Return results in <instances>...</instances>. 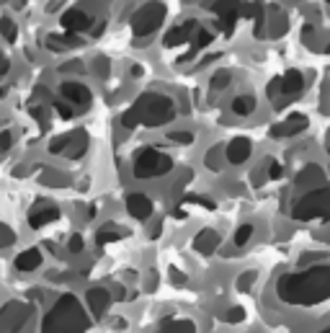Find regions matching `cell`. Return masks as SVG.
<instances>
[{
  "label": "cell",
  "instance_id": "1",
  "mask_svg": "<svg viewBox=\"0 0 330 333\" xmlns=\"http://www.w3.org/2000/svg\"><path fill=\"white\" fill-rule=\"evenodd\" d=\"M284 302H317L330 294V266H315L302 274H286L279 282Z\"/></svg>",
  "mask_w": 330,
  "mask_h": 333
},
{
  "label": "cell",
  "instance_id": "2",
  "mask_svg": "<svg viewBox=\"0 0 330 333\" xmlns=\"http://www.w3.org/2000/svg\"><path fill=\"white\" fill-rule=\"evenodd\" d=\"M176 116L173 111V101L162 93H144L137 98V103L121 116V124L126 129L144 124V127H162Z\"/></svg>",
  "mask_w": 330,
  "mask_h": 333
},
{
  "label": "cell",
  "instance_id": "3",
  "mask_svg": "<svg viewBox=\"0 0 330 333\" xmlns=\"http://www.w3.org/2000/svg\"><path fill=\"white\" fill-rule=\"evenodd\" d=\"M85 328L88 320L72 294H62L42 323V333H83Z\"/></svg>",
  "mask_w": 330,
  "mask_h": 333
},
{
  "label": "cell",
  "instance_id": "4",
  "mask_svg": "<svg viewBox=\"0 0 330 333\" xmlns=\"http://www.w3.org/2000/svg\"><path fill=\"white\" fill-rule=\"evenodd\" d=\"M168 171H171V157L157 152L155 147H144L134 157V176L137 179H152V176H162Z\"/></svg>",
  "mask_w": 330,
  "mask_h": 333
},
{
  "label": "cell",
  "instance_id": "5",
  "mask_svg": "<svg viewBox=\"0 0 330 333\" xmlns=\"http://www.w3.org/2000/svg\"><path fill=\"white\" fill-rule=\"evenodd\" d=\"M162 21H165V6L155 0V3L142 6L132 16V31H134V37H150L162 26Z\"/></svg>",
  "mask_w": 330,
  "mask_h": 333
},
{
  "label": "cell",
  "instance_id": "6",
  "mask_svg": "<svg viewBox=\"0 0 330 333\" xmlns=\"http://www.w3.org/2000/svg\"><path fill=\"white\" fill-rule=\"evenodd\" d=\"M325 212H330V189H315V191L304 194L294 207L297 220H309V217H317Z\"/></svg>",
  "mask_w": 330,
  "mask_h": 333
},
{
  "label": "cell",
  "instance_id": "7",
  "mask_svg": "<svg viewBox=\"0 0 330 333\" xmlns=\"http://www.w3.org/2000/svg\"><path fill=\"white\" fill-rule=\"evenodd\" d=\"M31 318V307L24 302H8L0 310V330L3 333H19Z\"/></svg>",
  "mask_w": 330,
  "mask_h": 333
},
{
  "label": "cell",
  "instance_id": "8",
  "mask_svg": "<svg viewBox=\"0 0 330 333\" xmlns=\"http://www.w3.org/2000/svg\"><path fill=\"white\" fill-rule=\"evenodd\" d=\"M199 29H201V26H199V21H196V19H189V21H184V24L173 26L168 34H165L162 44H165V47H178V44H184V42H191V39H194V34H196Z\"/></svg>",
  "mask_w": 330,
  "mask_h": 333
},
{
  "label": "cell",
  "instance_id": "9",
  "mask_svg": "<svg viewBox=\"0 0 330 333\" xmlns=\"http://www.w3.org/2000/svg\"><path fill=\"white\" fill-rule=\"evenodd\" d=\"M62 26H65V31H72V34L85 31L90 26V16L80 8H70L67 13H62Z\"/></svg>",
  "mask_w": 330,
  "mask_h": 333
},
{
  "label": "cell",
  "instance_id": "10",
  "mask_svg": "<svg viewBox=\"0 0 330 333\" xmlns=\"http://www.w3.org/2000/svg\"><path fill=\"white\" fill-rule=\"evenodd\" d=\"M60 93L70 101V103H78V106H88L90 103V91L83 85V83H62L60 85Z\"/></svg>",
  "mask_w": 330,
  "mask_h": 333
},
{
  "label": "cell",
  "instance_id": "11",
  "mask_svg": "<svg viewBox=\"0 0 330 333\" xmlns=\"http://www.w3.org/2000/svg\"><path fill=\"white\" fill-rule=\"evenodd\" d=\"M225 157H227V163H232V165L245 163V160L250 157V142H248L245 137L232 139V142L227 145V150H225Z\"/></svg>",
  "mask_w": 330,
  "mask_h": 333
},
{
  "label": "cell",
  "instance_id": "12",
  "mask_svg": "<svg viewBox=\"0 0 330 333\" xmlns=\"http://www.w3.org/2000/svg\"><path fill=\"white\" fill-rule=\"evenodd\" d=\"M126 209H129L132 217L144 220V217H150V212H152V202H150L144 194H129V197H126Z\"/></svg>",
  "mask_w": 330,
  "mask_h": 333
},
{
  "label": "cell",
  "instance_id": "13",
  "mask_svg": "<svg viewBox=\"0 0 330 333\" xmlns=\"http://www.w3.org/2000/svg\"><path fill=\"white\" fill-rule=\"evenodd\" d=\"M307 127V119L302 116V114H291L286 121H281L279 127H273V134L276 137H286V134H297V132H302Z\"/></svg>",
  "mask_w": 330,
  "mask_h": 333
},
{
  "label": "cell",
  "instance_id": "14",
  "mask_svg": "<svg viewBox=\"0 0 330 333\" xmlns=\"http://www.w3.org/2000/svg\"><path fill=\"white\" fill-rule=\"evenodd\" d=\"M39 266H42V253L36 248H29V251H24V253L16 256V269L19 271H34Z\"/></svg>",
  "mask_w": 330,
  "mask_h": 333
},
{
  "label": "cell",
  "instance_id": "15",
  "mask_svg": "<svg viewBox=\"0 0 330 333\" xmlns=\"http://www.w3.org/2000/svg\"><path fill=\"white\" fill-rule=\"evenodd\" d=\"M78 44H80V39H78L72 31H67L65 37H57V34L47 37V47H49L52 52H62V49H70V47H78Z\"/></svg>",
  "mask_w": 330,
  "mask_h": 333
},
{
  "label": "cell",
  "instance_id": "16",
  "mask_svg": "<svg viewBox=\"0 0 330 333\" xmlns=\"http://www.w3.org/2000/svg\"><path fill=\"white\" fill-rule=\"evenodd\" d=\"M302 88H304V78H302L299 70H289V73L281 78V91H284L286 96H294V93H299Z\"/></svg>",
  "mask_w": 330,
  "mask_h": 333
},
{
  "label": "cell",
  "instance_id": "17",
  "mask_svg": "<svg viewBox=\"0 0 330 333\" xmlns=\"http://www.w3.org/2000/svg\"><path fill=\"white\" fill-rule=\"evenodd\" d=\"M108 300H111V297H108L106 289H88V305H90L93 315H103Z\"/></svg>",
  "mask_w": 330,
  "mask_h": 333
},
{
  "label": "cell",
  "instance_id": "18",
  "mask_svg": "<svg viewBox=\"0 0 330 333\" xmlns=\"http://www.w3.org/2000/svg\"><path fill=\"white\" fill-rule=\"evenodd\" d=\"M194 246H196L201 253H209V251H214V248L219 246V235H217L214 230H201V233L196 235Z\"/></svg>",
  "mask_w": 330,
  "mask_h": 333
},
{
  "label": "cell",
  "instance_id": "19",
  "mask_svg": "<svg viewBox=\"0 0 330 333\" xmlns=\"http://www.w3.org/2000/svg\"><path fill=\"white\" fill-rule=\"evenodd\" d=\"M322 179H325V173L317 168V165H307V168L297 176V184L299 186H307V184L309 186H317V184H322Z\"/></svg>",
  "mask_w": 330,
  "mask_h": 333
},
{
  "label": "cell",
  "instance_id": "20",
  "mask_svg": "<svg viewBox=\"0 0 330 333\" xmlns=\"http://www.w3.org/2000/svg\"><path fill=\"white\" fill-rule=\"evenodd\" d=\"M52 220H57V209L54 207H44V209H36V212L29 215V225L31 227H42V225H47Z\"/></svg>",
  "mask_w": 330,
  "mask_h": 333
},
{
  "label": "cell",
  "instance_id": "21",
  "mask_svg": "<svg viewBox=\"0 0 330 333\" xmlns=\"http://www.w3.org/2000/svg\"><path fill=\"white\" fill-rule=\"evenodd\" d=\"M253 109H255V98L253 96H237L232 101V111L237 116H248V114H253Z\"/></svg>",
  "mask_w": 330,
  "mask_h": 333
},
{
  "label": "cell",
  "instance_id": "22",
  "mask_svg": "<svg viewBox=\"0 0 330 333\" xmlns=\"http://www.w3.org/2000/svg\"><path fill=\"white\" fill-rule=\"evenodd\" d=\"M85 152V134L83 132H75L70 137V145H67V155L70 157H80Z\"/></svg>",
  "mask_w": 330,
  "mask_h": 333
},
{
  "label": "cell",
  "instance_id": "23",
  "mask_svg": "<svg viewBox=\"0 0 330 333\" xmlns=\"http://www.w3.org/2000/svg\"><path fill=\"white\" fill-rule=\"evenodd\" d=\"M160 333H194V323L189 320H171L160 328Z\"/></svg>",
  "mask_w": 330,
  "mask_h": 333
},
{
  "label": "cell",
  "instance_id": "24",
  "mask_svg": "<svg viewBox=\"0 0 330 333\" xmlns=\"http://www.w3.org/2000/svg\"><path fill=\"white\" fill-rule=\"evenodd\" d=\"M0 31H3V37H6L8 42H16V39H19V29H16V24H13L8 16L0 19Z\"/></svg>",
  "mask_w": 330,
  "mask_h": 333
},
{
  "label": "cell",
  "instance_id": "25",
  "mask_svg": "<svg viewBox=\"0 0 330 333\" xmlns=\"http://www.w3.org/2000/svg\"><path fill=\"white\" fill-rule=\"evenodd\" d=\"M194 49H204V47H209L212 44V34L207 31V29H199L196 34H194Z\"/></svg>",
  "mask_w": 330,
  "mask_h": 333
},
{
  "label": "cell",
  "instance_id": "26",
  "mask_svg": "<svg viewBox=\"0 0 330 333\" xmlns=\"http://www.w3.org/2000/svg\"><path fill=\"white\" fill-rule=\"evenodd\" d=\"M227 83H230V73L227 70H219L212 78V91H222V88H227Z\"/></svg>",
  "mask_w": 330,
  "mask_h": 333
},
{
  "label": "cell",
  "instance_id": "27",
  "mask_svg": "<svg viewBox=\"0 0 330 333\" xmlns=\"http://www.w3.org/2000/svg\"><path fill=\"white\" fill-rule=\"evenodd\" d=\"M253 235V225H243L237 233H235V246H245Z\"/></svg>",
  "mask_w": 330,
  "mask_h": 333
},
{
  "label": "cell",
  "instance_id": "28",
  "mask_svg": "<svg viewBox=\"0 0 330 333\" xmlns=\"http://www.w3.org/2000/svg\"><path fill=\"white\" fill-rule=\"evenodd\" d=\"M70 137L72 134H65V137H57L52 145H49V152H62V150H67V145H70Z\"/></svg>",
  "mask_w": 330,
  "mask_h": 333
},
{
  "label": "cell",
  "instance_id": "29",
  "mask_svg": "<svg viewBox=\"0 0 330 333\" xmlns=\"http://www.w3.org/2000/svg\"><path fill=\"white\" fill-rule=\"evenodd\" d=\"M111 227H114V225H106V230L98 233V243H108V240H116V238H119V233L111 230Z\"/></svg>",
  "mask_w": 330,
  "mask_h": 333
},
{
  "label": "cell",
  "instance_id": "30",
  "mask_svg": "<svg viewBox=\"0 0 330 333\" xmlns=\"http://www.w3.org/2000/svg\"><path fill=\"white\" fill-rule=\"evenodd\" d=\"M11 145H13V134H11V132H0V155L8 152Z\"/></svg>",
  "mask_w": 330,
  "mask_h": 333
},
{
  "label": "cell",
  "instance_id": "31",
  "mask_svg": "<svg viewBox=\"0 0 330 333\" xmlns=\"http://www.w3.org/2000/svg\"><path fill=\"white\" fill-rule=\"evenodd\" d=\"M168 137H171L173 142H181V145H189V142L194 139V134H191V132H171Z\"/></svg>",
  "mask_w": 330,
  "mask_h": 333
},
{
  "label": "cell",
  "instance_id": "32",
  "mask_svg": "<svg viewBox=\"0 0 330 333\" xmlns=\"http://www.w3.org/2000/svg\"><path fill=\"white\" fill-rule=\"evenodd\" d=\"M16 240V235L11 233V230H3V227H0V248H3V246H11Z\"/></svg>",
  "mask_w": 330,
  "mask_h": 333
},
{
  "label": "cell",
  "instance_id": "33",
  "mask_svg": "<svg viewBox=\"0 0 330 333\" xmlns=\"http://www.w3.org/2000/svg\"><path fill=\"white\" fill-rule=\"evenodd\" d=\"M70 251H72V253H80V251H83V238H80V235H72V238H70Z\"/></svg>",
  "mask_w": 330,
  "mask_h": 333
},
{
  "label": "cell",
  "instance_id": "34",
  "mask_svg": "<svg viewBox=\"0 0 330 333\" xmlns=\"http://www.w3.org/2000/svg\"><path fill=\"white\" fill-rule=\"evenodd\" d=\"M253 279H255V274H243V276H240V282H237V284H240V289L250 287V284H253Z\"/></svg>",
  "mask_w": 330,
  "mask_h": 333
},
{
  "label": "cell",
  "instance_id": "35",
  "mask_svg": "<svg viewBox=\"0 0 330 333\" xmlns=\"http://www.w3.org/2000/svg\"><path fill=\"white\" fill-rule=\"evenodd\" d=\"M60 70H65V73H70V70H75V73H80V70H83V65H80V62H67V65H62Z\"/></svg>",
  "mask_w": 330,
  "mask_h": 333
},
{
  "label": "cell",
  "instance_id": "36",
  "mask_svg": "<svg viewBox=\"0 0 330 333\" xmlns=\"http://www.w3.org/2000/svg\"><path fill=\"white\" fill-rule=\"evenodd\" d=\"M217 155H219V150H212L209 152V168H219V165H217Z\"/></svg>",
  "mask_w": 330,
  "mask_h": 333
},
{
  "label": "cell",
  "instance_id": "37",
  "mask_svg": "<svg viewBox=\"0 0 330 333\" xmlns=\"http://www.w3.org/2000/svg\"><path fill=\"white\" fill-rule=\"evenodd\" d=\"M57 111H60V114H62L65 119H70V116H72V111H70L67 106H62V103H57Z\"/></svg>",
  "mask_w": 330,
  "mask_h": 333
},
{
  "label": "cell",
  "instance_id": "38",
  "mask_svg": "<svg viewBox=\"0 0 330 333\" xmlns=\"http://www.w3.org/2000/svg\"><path fill=\"white\" fill-rule=\"evenodd\" d=\"M271 176H273V179L281 176V168H279V165H271Z\"/></svg>",
  "mask_w": 330,
  "mask_h": 333
},
{
  "label": "cell",
  "instance_id": "39",
  "mask_svg": "<svg viewBox=\"0 0 330 333\" xmlns=\"http://www.w3.org/2000/svg\"><path fill=\"white\" fill-rule=\"evenodd\" d=\"M325 333H330V328H327V330H325Z\"/></svg>",
  "mask_w": 330,
  "mask_h": 333
},
{
  "label": "cell",
  "instance_id": "40",
  "mask_svg": "<svg viewBox=\"0 0 330 333\" xmlns=\"http://www.w3.org/2000/svg\"><path fill=\"white\" fill-rule=\"evenodd\" d=\"M327 152H330V147H327Z\"/></svg>",
  "mask_w": 330,
  "mask_h": 333
},
{
  "label": "cell",
  "instance_id": "41",
  "mask_svg": "<svg viewBox=\"0 0 330 333\" xmlns=\"http://www.w3.org/2000/svg\"><path fill=\"white\" fill-rule=\"evenodd\" d=\"M327 3H330V0H327Z\"/></svg>",
  "mask_w": 330,
  "mask_h": 333
}]
</instances>
